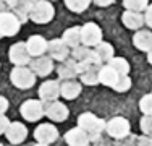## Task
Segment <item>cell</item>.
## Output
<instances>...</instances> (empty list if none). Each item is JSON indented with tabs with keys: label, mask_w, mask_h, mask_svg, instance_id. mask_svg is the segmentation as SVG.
I'll return each instance as SVG.
<instances>
[{
	"label": "cell",
	"mask_w": 152,
	"mask_h": 146,
	"mask_svg": "<svg viewBox=\"0 0 152 146\" xmlns=\"http://www.w3.org/2000/svg\"><path fill=\"white\" fill-rule=\"evenodd\" d=\"M129 88H131V80H129L128 75H121L120 78H118V81L115 83L113 89L118 91V93H125V91H128Z\"/></svg>",
	"instance_id": "f546056e"
},
{
	"label": "cell",
	"mask_w": 152,
	"mask_h": 146,
	"mask_svg": "<svg viewBox=\"0 0 152 146\" xmlns=\"http://www.w3.org/2000/svg\"><path fill=\"white\" fill-rule=\"evenodd\" d=\"M26 47H28V52H29L31 55L41 57L47 50V41L42 36H31L26 42Z\"/></svg>",
	"instance_id": "ac0fdd59"
},
{
	"label": "cell",
	"mask_w": 152,
	"mask_h": 146,
	"mask_svg": "<svg viewBox=\"0 0 152 146\" xmlns=\"http://www.w3.org/2000/svg\"><path fill=\"white\" fill-rule=\"evenodd\" d=\"M68 47H78L81 44V28H70L65 31L63 39H61Z\"/></svg>",
	"instance_id": "603a6c76"
},
{
	"label": "cell",
	"mask_w": 152,
	"mask_h": 146,
	"mask_svg": "<svg viewBox=\"0 0 152 146\" xmlns=\"http://www.w3.org/2000/svg\"><path fill=\"white\" fill-rule=\"evenodd\" d=\"M147 60H149V63L152 65V49L149 50V54H147Z\"/></svg>",
	"instance_id": "74e56055"
},
{
	"label": "cell",
	"mask_w": 152,
	"mask_h": 146,
	"mask_svg": "<svg viewBox=\"0 0 152 146\" xmlns=\"http://www.w3.org/2000/svg\"><path fill=\"white\" fill-rule=\"evenodd\" d=\"M108 65H110V67L113 68L120 76L121 75H128V72H129V63L125 60V58H121V57L110 58V60H108Z\"/></svg>",
	"instance_id": "484cf974"
},
{
	"label": "cell",
	"mask_w": 152,
	"mask_h": 146,
	"mask_svg": "<svg viewBox=\"0 0 152 146\" xmlns=\"http://www.w3.org/2000/svg\"><path fill=\"white\" fill-rule=\"evenodd\" d=\"M89 2H91V0H65V5H66L71 12L81 13L89 7Z\"/></svg>",
	"instance_id": "83f0119b"
},
{
	"label": "cell",
	"mask_w": 152,
	"mask_h": 146,
	"mask_svg": "<svg viewBox=\"0 0 152 146\" xmlns=\"http://www.w3.org/2000/svg\"><path fill=\"white\" fill-rule=\"evenodd\" d=\"M10 80L16 88H21V89H28V88L34 86L36 83V75L32 73V70L24 67H15L10 75Z\"/></svg>",
	"instance_id": "3957f363"
},
{
	"label": "cell",
	"mask_w": 152,
	"mask_h": 146,
	"mask_svg": "<svg viewBox=\"0 0 152 146\" xmlns=\"http://www.w3.org/2000/svg\"><path fill=\"white\" fill-rule=\"evenodd\" d=\"M81 42L86 47L97 46L99 42H102V31L96 23H86L84 26H81Z\"/></svg>",
	"instance_id": "5b68a950"
},
{
	"label": "cell",
	"mask_w": 152,
	"mask_h": 146,
	"mask_svg": "<svg viewBox=\"0 0 152 146\" xmlns=\"http://www.w3.org/2000/svg\"><path fill=\"white\" fill-rule=\"evenodd\" d=\"M39 96L42 101L52 102L60 96V85L57 81H45L39 88Z\"/></svg>",
	"instance_id": "5bb4252c"
},
{
	"label": "cell",
	"mask_w": 152,
	"mask_h": 146,
	"mask_svg": "<svg viewBox=\"0 0 152 146\" xmlns=\"http://www.w3.org/2000/svg\"><path fill=\"white\" fill-rule=\"evenodd\" d=\"M10 60L16 67H24L31 62V54L28 52V47L24 42H16L10 47Z\"/></svg>",
	"instance_id": "ba28073f"
},
{
	"label": "cell",
	"mask_w": 152,
	"mask_h": 146,
	"mask_svg": "<svg viewBox=\"0 0 152 146\" xmlns=\"http://www.w3.org/2000/svg\"><path fill=\"white\" fill-rule=\"evenodd\" d=\"M78 125H79V128H83L89 135V140H96L100 131L105 128L104 120L97 119L94 114H89V112H84V114H81L78 117Z\"/></svg>",
	"instance_id": "6da1fadb"
},
{
	"label": "cell",
	"mask_w": 152,
	"mask_h": 146,
	"mask_svg": "<svg viewBox=\"0 0 152 146\" xmlns=\"http://www.w3.org/2000/svg\"><path fill=\"white\" fill-rule=\"evenodd\" d=\"M5 135H7V140H8L10 143L18 145V143H21V141L26 140V136H28V130H26V127H24L23 123H20V122H13V123H10V127L7 128Z\"/></svg>",
	"instance_id": "8fae6325"
},
{
	"label": "cell",
	"mask_w": 152,
	"mask_h": 146,
	"mask_svg": "<svg viewBox=\"0 0 152 146\" xmlns=\"http://www.w3.org/2000/svg\"><path fill=\"white\" fill-rule=\"evenodd\" d=\"M34 138L39 143L49 145V143H52V141H55L57 138H58V130L53 125H50V123H42V125H39L37 128H36Z\"/></svg>",
	"instance_id": "30bf717a"
},
{
	"label": "cell",
	"mask_w": 152,
	"mask_h": 146,
	"mask_svg": "<svg viewBox=\"0 0 152 146\" xmlns=\"http://www.w3.org/2000/svg\"><path fill=\"white\" fill-rule=\"evenodd\" d=\"M0 38H2V34H0Z\"/></svg>",
	"instance_id": "b9f144b4"
},
{
	"label": "cell",
	"mask_w": 152,
	"mask_h": 146,
	"mask_svg": "<svg viewBox=\"0 0 152 146\" xmlns=\"http://www.w3.org/2000/svg\"><path fill=\"white\" fill-rule=\"evenodd\" d=\"M121 21L128 29H139L144 24V16L141 15V12H131V10H126L121 15Z\"/></svg>",
	"instance_id": "d6986e66"
},
{
	"label": "cell",
	"mask_w": 152,
	"mask_h": 146,
	"mask_svg": "<svg viewBox=\"0 0 152 146\" xmlns=\"http://www.w3.org/2000/svg\"><path fill=\"white\" fill-rule=\"evenodd\" d=\"M47 50L50 54V58H55V60H60L63 62L65 58L68 57V46L65 44L61 39H53L47 44Z\"/></svg>",
	"instance_id": "9a60e30c"
},
{
	"label": "cell",
	"mask_w": 152,
	"mask_h": 146,
	"mask_svg": "<svg viewBox=\"0 0 152 146\" xmlns=\"http://www.w3.org/2000/svg\"><path fill=\"white\" fill-rule=\"evenodd\" d=\"M58 76L63 80H73L76 75H78V70H76V62L75 60H66L58 67Z\"/></svg>",
	"instance_id": "cb8c5ba5"
},
{
	"label": "cell",
	"mask_w": 152,
	"mask_h": 146,
	"mask_svg": "<svg viewBox=\"0 0 152 146\" xmlns=\"http://www.w3.org/2000/svg\"><path fill=\"white\" fill-rule=\"evenodd\" d=\"M37 0H15L12 3V8L15 10V15L20 21H26L29 18V10Z\"/></svg>",
	"instance_id": "e0dca14e"
},
{
	"label": "cell",
	"mask_w": 152,
	"mask_h": 146,
	"mask_svg": "<svg viewBox=\"0 0 152 146\" xmlns=\"http://www.w3.org/2000/svg\"><path fill=\"white\" fill-rule=\"evenodd\" d=\"M123 5L131 12H142L149 7V0H123Z\"/></svg>",
	"instance_id": "4316f807"
},
{
	"label": "cell",
	"mask_w": 152,
	"mask_h": 146,
	"mask_svg": "<svg viewBox=\"0 0 152 146\" xmlns=\"http://www.w3.org/2000/svg\"><path fill=\"white\" fill-rule=\"evenodd\" d=\"M118 78H120V75H118V73L115 72L113 68L110 67V65L102 67V68L99 70V83H102V85H105V86L113 88L115 83L118 81Z\"/></svg>",
	"instance_id": "44dd1931"
},
{
	"label": "cell",
	"mask_w": 152,
	"mask_h": 146,
	"mask_svg": "<svg viewBox=\"0 0 152 146\" xmlns=\"http://www.w3.org/2000/svg\"><path fill=\"white\" fill-rule=\"evenodd\" d=\"M141 130L146 136H152V115H144L141 119Z\"/></svg>",
	"instance_id": "1f68e13d"
},
{
	"label": "cell",
	"mask_w": 152,
	"mask_h": 146,
	"mask_svg": "<svg viewBox=\"0 0 152 146\" xmlns=\"http://www.w3.org/2000/svg\"><path fill=\"white\" fill-rule=\"evenodd\" d=\"M2 2H7V3H8V5H10V7H12V3H13V2H15V0H2Z\"/></svg>",
	"instance_id": "ab89813d"
},
{
	"label": "cell",
	"mask_w": 152,
	"mask_h": 146,
	"mask_svg": "<svg viewBox=\"0 0 152 146\" xmlns=\"http://www.w3.org/2000/svg\"><path fill=\"white\" fill-rule=\"evenodd\" d=\"M105 130L112 138L121 140V138L128 136L129 133V122L126 119H123V117H115L105 125Z\"/></svg>",
	"instance_id": "8992f818"
},
{
	"label": "cell",
	"mask_w": 152,
	"mask_h": 146,
	"mask_svg": "<svg viewBox=\"0 0 152 146\" xmlns=\"http://www.w3.org/2000/svg\"><path fill=\"white\" fill-rule=\"evenodd\" d=\"M96 54L100 62H108L110 58H113V47L108 42H99L96 46Z\"/></svg>",
	"instance_id": "d4e9b609"
},
{
	"label": "cell",
	"mask_w": 152,
	"mask_h": 146,
	"mask_svg": "<svg viewBox=\"0 0 152 146\" xmlns=\"http://www.w3.org/2000/svg\"><path fill=\"white\" fill-rule=\"evenodd\" d=\"M31 70L37 76H47L53 70V62L50 57H36L31 62Z\"/></svg>",
	"instance_id": "7c38bea8"
},
{
	"label": "cell",
	"mask_w": 152,
	"mask_h": 146,
	"mask_svg": "<svg viewBox=\"0 0 152 146\" xmlns=\"http://www.w3.org/2000/svg\"><path fill=\"white\" fill-rule=\"evenodd\" d=\"M34 146H49V145H44V143H39V145H34Z\"/></svg>",
	"instance_id": "60d3db41"
},
{
	"label": "cell",
	"mask_w": 152,
	"mask_h": 146,
	"mask_svg": "<svg viewBox=\"0 0 152 146\" xmlns=\"http://www.w3.org/2000/svg\"><path fill=\"white\" fill-rule=\"evenodd\" d=\"M133 44L136 46V49L149 52L152 49V32L151 31H137L133 38Z\"/></svg>",
	"instance_id": "ffe728a7"
},
{
	"label": "cell",
	"mask_w": 152,
	"mask_h": 146,
	"mask_svg": "<svg viewBox=\"0 0 152 146\" xmlns=\"http://www.w3.org/2000/svg\"><path fill=\"white\" fill-rule=\"evenodd\" d=\"M141 111L144 112V115H152V94H146L139 102Z\"/></svg>",
	"instance_id": "4dcf8cb0"
},
{
	"label": "cell",
	"mask_w": 152,
	"mask_h": 146,
	"mask_svg": "<svg viewBox=\"0 0 152 146\" xmlns=\"http://www.w3.org/2000/svg\"><path fill=\"white\" fill-rule=\"evenodd\" d=\"M0 146H2V145H0Z\"/></svg>",
	"instance_id": "7bdbcfd3"
},
{
	"label": "cell",
	"mask_w": 152,
	"mask_h": 146,
	"mask_svg": "<svg viewBox=\"0 0 152 146\" xmlns=\"http://www.w3.org/2000/svg\"><path fill=\"white\" fill-rule=\"evenodd\" d=\"M21 21L16 18L15 13L2 12L0 13V34L2 36H15L18 34Z\"/></svg>",
	"instance_id": "277c9868"
},
{
	"label": "cell",
	"mask_w": 152,
	"mask_h": 146,
	"mask_svg": "<svg viewBox=\"0 0 152 146\" xmlns=\"http://www.w3.org/2000/svg\"><path fill=\"white\" fill-rule=\"evenodd\" d=\"M137 146H152V138H151V136H142V138H139Z\"/></svg>",
	"instance_id": "e575fe53"
},
{
	"label": "cell",
	"mask_w": 152,
	"mask_h": 146,
	"mask_svg": "<svg viewBox=\"0 0 152 146\" xmlns=\"http://www.w3.org/2000/svg\"><path fill=\"white\" fill-rule=\"evenodd\" d=\"M144 21H146V23L152 28V5H149L146 8V18H144Z\"/></svg>",
	"instance_id": "836d02e7"
},
{
	"label": "cell",
	"mask_w": 152,
	"mask_h": 146,
	"mask_svg": "<svg viewBox=\"0 0 152 146\" xmlns=\"http://www.w3.org/2000/svg\"><path fill=\"white\" fill-rule=\"evenodd\" d=\"M65 140L68 145L71 146H88L89 145V135L86 133L83 128H71L65 135Z\"/></svg>",
	"instance_id": "2e32d148"
},
{
	"label": "cell",
	"mask_w": 152,
	"mask_h": 146,
	"mask_svg": "<svg viewBox=\"0 0 152 146\" xmlns=\"http://www.w3.org/2000/svg\"><path fill=\"white\" fill-rule=\"evenodd\" d=\"M44 114L49 117L50 120H55V122H63V120L68 119V109L65 104L61 102H57V101H52V102H47L44 105Z\"/></svg>",
	"instance_id": "9c48e42d"
},
{
	"label": "cell",
	"mask_w": 152,
	"mask_h": 146,
	"mask_svg": "<svg viewBox=\"0 0 152 146\" xmlns=\"http://www.w3.org/2000/svg\"><path fill=\"white\" fill-rule=\"evenodd\" d=\"M8 127H10V122H8V119H7L5 115H0V135H2V133H5Z\"/></svg>",
	"instance_id": "d6a6232c"
},
{
	"label": "cell",
	"mask_w": 152,
	"mask_h": 146,
	"mask_svg": "<svg viewBox=\"0 0 152 146\" xmlns=\"http://www.w3.org/2000/svg\"><path fill=\"white\" fill-rule=\"evenodd\" d=\"M81 80H83V83L84 85H97L99 83V72H97V67H94L91 68V70H88V72H84L81 75Z\"/></svg>",
	"instance_id": "f1b7e54d"
},
{
	"label": "cell",
	"mask_w": 152,
	"mask_h": 146,
	"mask_svg": "<svg viewBox=\"0 0 152 146\" xmlns=\"http://www.w3.org/2000/svg\"><path fill=\"white\" fill-rule=\"evenodd\" d=\"M71 55H73V58L78 60V62H89V63H92V65H99L100 63L96 50H91L89 47H86V46L75 47L73 52H71Z\"/></svg>",
	"instance_id": "4fadbf2b"
},
{
	"label": "cell",
	"mask_w": 152,
	"mask_h": 146,
	"mask_svg": "<svg viewBox=\"0 0 152 146\" xmlns=\"http://www.w3.org/2000/svg\"><path fill=\"white\" fill-rule=\"evenodd\" d=\"M20 112L26 120L36 122V120H39L42 115H44V104L39 102V101H36V99H29V101L23 102Z\"/></svg>",
	"instance_id": "52a82bcc"
},
{
	"label": "cell",
	"mask_w": 152,
	"mask_h": 146,
	"mask_svg": "<svg viewBox=\"0 0 152 146\" xmlns=\"http://www.w3.org/2000/svg\"><path fill=\"white\" fill-rule=\"evenodd\" d=\"M79 93H81V85L76 81H71V80L65 81L60 86V94L65 99H75V97L79 96Z\"/></svg>",
	"instance_id": "7402d4cb"
},
{
	"label": "cell",
	"mask_w": 152,
	"mask_h": 146,
	"mask_svg": "<svg viewBox=\"0 0 152 146\" xmlns=\"http://www.w3.org/2000/svg\"><path fill=\"white\" fill-rule=\"evenodd\" d=\"M53 13H55V10H53V5L50 2H47V0H37L32 5V8L29 10V18L37 24H44L52 20Z\"/></svg>",
	"instance_id": "7a4b0ae2"
},
{
	"label": "cell",
	"mask_w": 152,
	"mask_h": 146,
	"mask_svg": "<svg viewBox=\"0 0 152 146\" xmlns=\"http://www.w3.org/2000/svg\"><path fill=\"white\" fill-rule=\"evenodd\" d=\"M112 2H113V0H94V3L99 5V7H108Z\"/></svg>",
	"instance_id": "8d00e7d4"
},
{
	"label": "cell",
	"mask_w": 152,
	"mask_h": 146,
	"mask_svg": "<svg viewBox=\"0 0 152 146\" xmlns=\"http://www.w3.org/2000/svg\"><path fill=\"white\" fill-rule=\"evenodd\" d=\"M3 8H5V5H3V2H2V0H0V13L3 12Z\"/></svg>",
	"instance_id": "f35d334b"
},
{
	"label": "cell",
	"mask_w": 152,
	"mask_h": 146,
	"mask_svg": "<svg viewBox=\"0 0 152 146\" xmlns=\"http://www.w3.org/2000/svg\"><path fill=\"white\" fill-rule=\"evenodd\" d=\"M7 109H8V101H7L5 97L0 96V115H2L3 112L7 111Z\"/></svg>",
	"instance_id": "d590c367"
}]
</instances>
